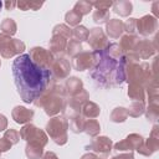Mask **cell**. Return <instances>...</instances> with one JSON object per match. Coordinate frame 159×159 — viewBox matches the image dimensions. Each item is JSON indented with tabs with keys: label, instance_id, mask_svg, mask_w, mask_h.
<instances>
[{
	"label": "cell",
	"instance_id": "cell-1",
	"mask_svg": "<svg viewBox=\"0 0 159 159\" xmlns=\"http://www.w3.org/2000/svg\"><path fill=\"white\" fill-rule=\"evenodd\" d=\"M12 75L17 92L25 103L35 102L50 86L51 71L37 66L29 53L19 55L12 62Z\"/></svg>",
	"mask_w": 159,
	"mask_h": 159
},
{
	"label": "cell",
	"instance_id": "cell-2",
	"mask_svg": "<svg viewBox=\"0 0 159 159\" xmlns=\"http://www.w3.org/2000/svg\"><path fill=\"white\" fill-rule=\"evenodd\" d=\"M65 94L66 92L61 89L58 86H48L46 91L34 102L37 107L45 109L47 116H55L60 113V111L65 107Z\"/></svg>",
	"mask_w": 159,
	"mask_h": 159
},
{
	"label": "cell",
	"instance_id": "cell-3",
	"mask_svg": "<svg viewBox=\"0 0 159 159\" xmlns=\"http://www.w3.org/2000/svg\"><path fill=\"white\" fill-rule=\"evenodd\" d=\"M67 129L68 120L63 117H55L50 119L46 124V132L48 133L51 139L58 145H63L67 143Z\"/></svg>",
	"mask_w": 159,
	"mask_h": 159
},
{
	"label": "cell",
	"instance_id": "cell-4",
	"mask_svg": "<svg viewBox=\"0 0 159 159\" xmlns=\"http://www.w3.org/2000/svg\"><path fill=\"white\" fill-rule=\"evenodd\" d=\"M25 50V43L11 36L0 34V55L4 58H10L15 55H20Z\"/></svg>",
	"mask_w": 159,
	"mask_h": 159
},
{
	"label": "cell",
	"instance_id": "cell-5",
	"mask_svg": "<svg viewBox=\"0 0 159 159\" xmlns=\"http://www.w3.org/2000/svg\"><path fill=\"white\" fill-rule=\"evenodd\" d=\"M20 137L22 139H25L27 143H35V144H39L41 147H45L48 142L47 135L45 134V132L39 129L37 127H35L31 123L25 124L20 129Z\"/></svg>",
	"mask_w": 159,
	"mask_h": 159
},
{
	"label": "cell",
	"instance_id": "cell-6",
	"mask_svg": "<svg viewBox=\"0 0 159 159\" xmlns=\"http://www.w3.org/2000/svg\"><path fill=\"white\" fill-rule=\"evenodd\" d=\"M29 56L31 57V60L40 67L42 68H47L50 70L55 57L53 55L48 51V50H45L43 47H34L30 50V53Z\"/></svg>",
	"mask_w": 159,
	"mask_h": 159
},
{
	"label": "cell",
	"instance_id": "cell-7",
	"mask_svg": "<svg viewBox=\"0 0 159 159\" xmlns=\"http://www.w3.org/2000/svg\"><path fill=\"white\" fill-rule=\"evenodd\" d=\"M158 148H159V127L155 124L152 129L150 137L147 140H143V143L139 145V148L137 150H138L139 154L149 157L154 152H157Z\"/></svg>",
	"mask_w": 159,
	"mask_h": 159
},
{
	"label": "cell",
	"instance_id": "cell-8",
	"mask_svg": "<svg viewBox=\"0 0 159 159\" xmlns=\"http://www.w3.org/2000/svg\"><path fill=\"white\" fill-rule=\"evenodd\" d=\"M157 29L158 20L152 15H145L135 21V31H138L142 36H150L157 31Z\"/></svg>",
	"mask_w": 159,
	"mask_h": 159
},
{
	"label": "cell",
	"instance_id": "cell-9",
	"mask_svg": "<svg viewBox=\"0 0 159 159\" xmlns=\"http://www.w3.org/2000/svg\"><path fill=\"white\" fill-rule=\"evenodd\" d=\"M87 41H88L89 46L92 47V50H94V51H102L109 43L106 34L103 32V30L101 27H94L91 31H88Z\"/></svg>",
	"mask_w": 159,
	"mask_h": 159
},
{
	"label": "cell",
	"instance_id": "cell-10",
	"mask_svg": "<svg viewBox=\"0 0 159 159\" xmlns=\"http://www.w3.org/2000/svg\"><path fill=\"white\" fill-rule=\"evenodd\" d=\"M157 39L154 41L150 40H139L133 50V52L139 57V60H147L152 57L157 51Z\"/></svg>",
	"mask_w": 159,
	"mask_h": 159
},
{
	"label": "cell",
	"instance_id": "cell-11",
	"mask_svg": "<svg viewBox=\"0 0 159 159\" xmlns=\"http://www.w3.org/2000/svg\"><path fill=\"white\" fill-rule=\"evenodd\" d=\"M143 137L142 135H139V134H137V133H133V134H129L125 139H123V140H120V142H118V143H116L114 144V149H117V150H120V152H123V150H129V152H132V150H137L138 148H139V145L143 143Z\"/></svg>",
	"mask_w": 159,
	"mask_h": 159
},
{
	"label": "cell",
	"instance_id": "cell-12",
	"mask_svg": "<svg viewBox=\"0 0 159 159\" xmlns=\"http://www.w3.org/2000/svg\"><path fill=\"white\" fill-rule=\"evenodd\" d=\"M50 71L56 78H66L71 71V65L65 57H58L53 60Z\"/></svg>",
	"mask_w": 159,
	"mask_h": 159
},
{
	"label": "cell",
	"instance_id": "cell-13",
	"mask_svg": "<svg viewBox=\"0 0 159 159\" xmlns=\"http://www.w3.org/2000/svg\"><path fill=\"white\" fill-rule=\"evenodd\" d=\"M94 62V55L93 52H86L82 51L81 53H78L77 56L73 57V68L77 71H84L88 68H92Z\"/></svg>",
	"mask_w": 159,
	"mask_h": 159
},
{
	"label": "cell",
	"instance_id": "cell-14",
	"mask_svg": "<svg viewBox=\"0 0 159 159\" xmlns=\"http://www.w3.org/2000/svg\"><path fill=\"white\" fill-rule=\"evenodd\" d=\"M87 148L94 150L96 153L108 154L112 149V140L108 137H97L96 139L92 140V143Z\"/></svg>",
	"mask_w": 159,
	"mask_h": 159
},
{
	"label": "cell",
	"instance_id": "cell-15",
	"mask_svg": "<svg viewBox=\"0 0 159 159\" xmlns=\"http://www.w3.org/2000/svg\"><path fill=\"white\" fill-rule=\"evenodd\" d=\"M14 120L19 124H25L27 122H30L34 117V111L32 109H27L22 106H16L14 109H12V113H11Z\"/></svg>",
	"mask_w": 159,
	"mask_h": 159
},
{
	"label": "cell",
	"instance_id": "cell-16",
	"mask_svg": "<svg viewBox=\"0 0 159 159\" xmlns=\"http://www.w3.org/2000/svg\"><path fill=\"white\" fill-rule=\"evenodd\" d=\"M67 47V39L58 35L52 34V37L50 40V52L53 53H62Z\"/></svg>",
	"mask_w": 159,
	"mask_h": 159
},
{
	"label": "cell",
	"instance_id": "cell-17",
	"mask_svg": "<svg viewBox=\"0 0 159 159\" xmlns=\"http://www.w3.org/2000/svg\"><path fill=\"white\" fill-rule=\"evenodd\" d=\"M106 30H107V35L111 39H118L122 35V32L124 31L123 21L118 20V19H112V20L107 21Z\"/></svg>",
	"mask_w": 159,
	"mask_h": 159
},
{
	"label": "cell",
	"instance_id": "cell-18",
	"mask_svg": "<svg viewBox=\"0 0 159 159\" xmlns=\"http://www.w3.org/2000/svg\"><path fill=\"white\" fill-rule=\"evenodd\" d=\"M81 112H82V117H86V118H89V119H94V118H97L99 116L101 108L94 102L86 101L81 107Z\"/></svg>",
	"mask_w": 159,
	"mask_h": 159
},
{
	"label": "cell",
	"instance_id": "cell-19",
	"mask_svg": "<svg viewBox=\"0 0 159 159\" xmlns=\"http://www.w3.org/2000/svg\"><path fill=\"white\" fill-rule=\"evenodd\" d=\"M139 41V39L134 35H124L122 36L120 39V42H119V47L122 50V52H125V53H129V52H133L137 42Z\"/></svg>",
	"mask_w": 159,
	"mask_h": 159
},
{
	"label": "cell",
	"instance_id": "cell-20",
	"mask_svg": "<svg viewBox=\"0 0 159 159\" xmlns=\"http://www.w3.org/2000/svg\"><path fill=\"white\" fill-rule=\"evenodd\" d=\"M83 89V83L77 77H70L66 81V93H68L71 97L78 94Z\"/></svg>",
	"mask_w": 159,
	"mask_h": 159
},
{
	"label": "cell",
	"instance_id": "cell-21",
	"mask_svg": "<svg viewBox=\"0 0 159 159\" xmlns=\"http://www.w3.org/2000/svg\"><path fill=\"white\" fill-rule=\"evenodd\" d=\"M128 96H129V98H132L133 101L144 102V99H145L144 87L140 86V84H138V83H129V87H128Z\"/></svg>",
	"mask_w": 159,
	"mask_h": 159
},
{
	"label": "cell",
	"instance_id": "cell-22",
	"mask_svg": "<svg viewBox=\"0 0 159 159\" xmlns=\"http://www.w3.org/2000/svg\"><path fill=\"white\" fill-rule=\"evenodd\" d=\"M112 6H113V11L116 14H118L119 16H128L132 12V9H133L132 2L130 1H127V0L113 2Z\"/></svg>",
	"mask_w": 159,
	"mask_h": 159
},
{
	"label": "cell",
	"instance_id": "cell-23",
	"mask_svg": "<svg viewBox=\"0 0 159 159\" xmlns=\"http://www.w3.org/2000/svg\"><path fill=\"white\" fill-rule=\"evenodd\" d=\"M43 147L39 145V144H35V143H27L26 144V148H25V153H26V157L29 159H40L42 158V154H43Z\"/></svg>",
	"mask_w": 159,
	"mask_h": 159
},
{
	"label": "cell",
	"instance_id": "cell-24",
	"mask_svg": "<svg viewBox=\"0 0 159 159\" xmlns=\"http://www.w3.org/2000/svg\"><path fill=\"white\" fill-rule=\"evenodd\" d=\"M0 29L2 31L4 35H7V36H12L16 34V30H17V26H16V22L12 20V19H4L1 25H0Z\"/></svg>",
	"mask_w": 159,
	"mask_h": 159
},
{
	"label": "cell",
	"instance_id": "cell-25",
	"mask_svg": "<svg viewBox=\"0 0 159 159\" xmlns=\"http://www.w3.org/2000/svg\"><path fill=\"white\" fill-rule=\"evenodd\" d=\"M144 111H145V104H144V102H139V101H134V102L129 106V108L127 109L128 116L134 117V118L142 116V114L144 113Z\"/></svg>",
	"mask_w": 159,
	"mask_h": 159
},
{
	"label": "cell",
	"instance_id": "cell-26",
	"mask_svg": "<svg viewBox=\"0 0 159 159\" xmlns=\"http://www.w3.org/2000/svg\"><path fill=\"white\" fill-rule=\"evenodd\" d=\"M101 130L99 123L96 119H88L84 122V127H83V132H86L88 135L91 137H96Z\"/></svg>",
	"mask_w": 159,
	"mask_h": 159
},
{
	"label": "cell",
	"instance_id": "cell-27",
	"mask_svg": "<svg viewBox=\"0 0 159 159\" xmlns=\"http://www.w3.org/2000/svg\"><path fill=\"white\" fill-rule=\"evenodd\" d=\"M84 118L82 116H77L72 119H70L68 122V128L73 132V133H81L83 132V127H84Z\"/></svg>",
	"mask_w": 159,
	"mask_h": 159
},
{
	"label": "cell",
	"instance_id": "cell-28",
	"mask_svg": "<svg viewBox=\"0 0 159 159\" xmlns=\"http://www.w3.org/2000/svg\"><path fill=\"white\" fill-rule=\"evenodd\" d=\"M72 37H73L75 41H77V42L81 43L82 41H86L87 40V37H88V30L84 26H82V25L76 26L72 30Z\"/></svg>",
	"mask_w": 159,
	"mask_h": 159
},
{
	"label": "cell",
	"instance_id": "cell-29",
	"mask_svg": "<svg viewBox=\"0 0 159 159\" xmlns=\"http://www.w3.org/2000/svg\"><path fill=\"white\" fill-rule=\"evenodd\" d=\"M128 117V112L125 108L123 107H117L113 109V112L111 113V120L114 123H119V122H124Z\"/></svg>",
	"mask_w": 159,
	"mask_h": 159
},
{
	"label": "cell",
	"instance_id": "cell-30",
	"mask_svg": "<svg viewBox=\"0 0 159 159\" xmlns=\"http://www.w3.org/2000/svg\"><path fill=\"white\" fill-rule=\"evenodd\" d=\"M147 118L149 120H157L158 117H159V103L158 101H152L149 102V106H148V109H147Z\"/></svg>",
	"mask_w": 159,
	"mask_h": 159
},
{
	"label": "cell",
	"instance_id": "cell-31",
	"mask_svg": "<svg viewBox=\"0 0 159 159\" xmlns=\"http://www.w3.org/2000/svg\"><path fill=\"white\" fill-rule=\"evenodd\" d=\"M65 20H66V22L70 25V26H78V24L81 22V20H82V15L81 14H78L76 10H70L67 14H66V16H65Z\"/></svg>",
	"mask_w": 159,
	"mask_h": 159
},
{
	"label": "cell",
	"instance_id": "cell-32",
	"mask_svg": "<svg viewBox=\"0 0 159 159\" xmlns=\"http://www.w3.org/2000/svg\"><path fill=\"white\" fill-rule=\"evenodd\" d=\"M42 5H43V2H39V1H19V2H16V6L22 11H26L30 9L39 10Z\"/></svg>",
	"mask_w": 159,
	"mask_h": 159
},
{
	"label": "cell",
	"instance_id": "cell-33",
	"mask_svg": "<svg viewBox=\"0 0 159 159\" xmlns=\"http://www.w3.org/2000/svg\"><path fill=\"white\" fill-rule=\"evenodd\" d=\"M66 48H67L68 56H71V57H75V56H77L78 53L82 52V45L80 42L75 41V40H71L70 42H67V47Z\"/></svg>",
	"mask_w": 159,
	"mask_h": 159
},
{
	"label": "cell",
	"instance_id": "cell-34",
	"mask_svg": "<svg viewBox=\"0 0 159 159\" xmlns=\"http://www.w3.org/2000/svg\"><path fill=\"white\" fill-rule=\"evenodd\" d=\"M91 9H92V2L91 1H78V2H76V5H75V7H73V10H76L78 14H81L82 16L83 15H87L89 11H91Z\"/></svg>",
	"mask_w": 159,
	"mask_h": 159
},
{
	"label": "cell",
	"instance_id": "cell-35",
	"mask_svg": "<svg viewBox=\"0 0 159 159\" xmlns=\"http://www.w3.org/2000/svg\"><path fill=\"white\" fill-rule=\"evenodd\" d=\"M52 34H58V35H61V36L66 37L67 40L72 37V30H71V29H70L67 25H65V24H60V25H56V26L53 27V31H52Z\"/></svg>",
	"mask_w": 159,
	"mask_h": 159
},
{
	"label": "cell",
	"instance_id": "cell-36",
	"mask_svg": "<svg viewBox=\"0 0 159 159\" xmlns=\"http://www.w3.org/2000/svg\"><path fill=\"white\" fill-rule=\"evenodd\" d=\"M93 20L97 24H103L109 20V11L108 10H96L93 12Z\"/></svg>",
	"mask_w": 159,
	"mask_h": 159
},
{
	"label": "cell",
	"instance_id": "cell-37",
	"mask_svg": "<svg viewBox=\"0 0 159 159\" xmlns=\"http://www.w3.org/2000/svg\"><path fill=\"white\" fill-rule=\"evenodd\" d=\"M4 138L7 139L11 144H16L19 140H20V133L16 130V129H7L4 134Z\"/></svg>",
	"mask_w": 159,
	"mask_h": 159
},
{
	"label": "cell",
	"instance_id": "cell-38",
	"mask_svg": "<svg viewBox=\"0 0 159 159\" xmlns=\"http://www.w3.org/2000/svg\"><path fill=\"white\" fill-rule=\"evenodd\" d=\"M135 21L137 19H128L125 22H123V27L128 32V35H133L135 32Z\"/></svg>",
	"mask_w": 159,
	"mask_h": 159
},
{
	"label": "cell",
	"instance_id": "cell-39",
	"mask_svg": "<svg viewBox=\"0 0 159 159\" xmlns=\"http://www.w3.org/2000/svg\"><path fill=\"white\" fill-rule=\"evenodd\" d=\"M113 5L112 1H94L92 2V6L96 7V10H108Z\"/></svg>",
	"mask_w": 159,
	"mask_h": 159
},
{
	"label": "cell",
	"instance_id": "cell-40",
	"mask_svg": "<svg viewBox=\"0 0 159 159\" xmlns=\"http://www.w3.org/2000/svg\"><path fill=\"white\" fill-rule=\"evenodd\" d=\"M11 143L7 140V139H5L4 137L2 138H0V153H2V152H7L10 148H11Z\"/></svg>",
	"mask_w": 159,
	"mask_h": 159
},
{
	"label": "cell",
	"instance_id": "cell-41",
	"mask_svg": "<svg viewBox=\"0 0 159 159\" xmlns=\"http://www.w3.org/2000/svg\"><path fill=\"white\" fill-rule=\"evenodd\" d=\"M6 127H7V119L4 114H0V132L5 130Z\"/></svg>",
	"mask_w": 159,
	"mask_h": 159
},
{
	"label": "cell",
	"instance_id": "cell-42",
	"mask_svg": "<svg viewBox=\"0 0 159 159\" xmlns=\"http://www.w3.org/2000/svg\"><path fill=\"white\" fill-rule=\"evenodd\" d=\"M112 159H134V157H133V154H132V153H125V154L116 155V157H113Z\"/></svg>",
	"mask_w": 159,
	"mask_h": 159
},
{
	"label": "cell",
	"instance_id": "cell-43",
	"mask_svg": "<svg viewBox=\"0 0 159 159\" xmlns=\"http://www.w3.org/2000/svg\"><path fill=\"white\" fill-rule=\"evenodd\" d=\"M42 159H58L57 155L52 152H46L43 155H42Z\"/></svg>",
	"mask_w": 159,
	"mask_h": 159
},
{
	"label": "cell",
	"instance_id": "cell-44",
	"mask_svg": "<svg viewBox=\"0 0 159 159\" xmlns=\"http://www.w3.org/2000/svg\"><path fill=\"white\" fill-rule=\"evenodd\" d=\"M81 159H98V157H97L96 154H93V153H87V154H84Z\"/></svg>",
	"mask_w": 159,
	"mask_h": 159
},
{
	"label": "cell",
	"instance_id": "cell-45",
	"mask_svg": "<svg viewBox=\"0 0 159 159\" xmlns=\"http://www.w3.org/2000/svg\"><path fill=\"white\" fill-rule=\"evenodd\" d=\"M5 6H6L7 10H12V9L16 6V2H15V1H6V2H5Z\"/></svg>",
	"mask_w": 159,
	"mask_h": 159
},
{
	"label": "cell",
	"instance_id": "cell-46",
	"mask_svg": "<svg viewBox=\"0 0 159 159\" xmlns=\"http://www.w3.org/2000/svg\"><path fill=\"white\" fill-rule=\"evenodd\" d=\"M1 6H2V2L0 1V10H1Z\"/></svg>",
	"mask_w": 159,
	"mask_h": 159
},
{
	"label": "cell",
	"instance_id": "cell-47",
	"mask_svg": "<svg viewBox=\"0 0 159 159\" xmlns=\"http://www.w3.org/2000/svg\"><path fill=\"white\" fill-rule=\"evenodd\" d=\"M0 65H1V62H0Z\"/></svg>",
	"mask_w": 159,
	"mask_h": 159
},
{
	"label": "cell",
	"instance_id": "cell-48",
	"mask_svg": "<svg viewBox=\"0 0 159 159\" xmlns=\"http://www.w3.org/2000/svg\"><path fill=\"white\" fill-rule=\"evenodd\" d=\"M0 154H1V153H0Z\"/></svg>",
	"mask_w": 159,
	"mask_h": 159
}]
</instances>
